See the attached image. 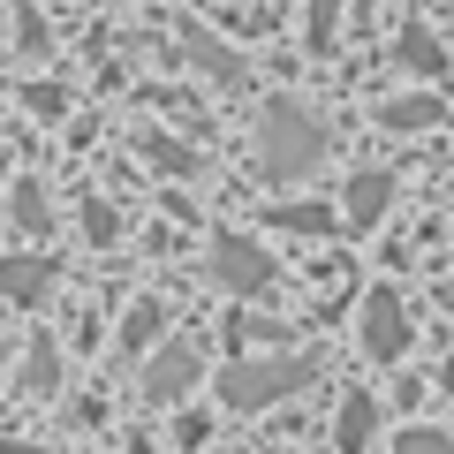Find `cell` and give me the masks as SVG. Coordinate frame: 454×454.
Returning <instances> with one entry per match:
<instances>
[{"label": "cell", "instance_id": "cell-19", "mask_svg": "<svg viewBox=\"0 0 454 454\" xmlns=\"http://www.w3.org/2000/svg\"><path fill=\"white\" fill-rule=\"evenodd\" d=\"M0 454H46V447H23V439H0Z\"/></svg>", "mask_w": 454, "mask_h": 454}, {"label": "cell", "instance_id": "cell-1", "mask_svg": "<svg viewBox=\"0 0 454 454\" xmlns=\"http://www.w3.org/2000/svg\"><path fill=\"white\" fill-rule=\"evenodd\" d=\"M318 160H325V121L303 106V98H273L265 121H258V167L273 182H303Z\"/></svg>", "mask_w": 454, "mask_h": 454}, {"label": "cell", "instance_id": "cell-4", "mask_svg": "<svg viewBox=\"0 0 454 454\" xmlns=\"http://www.w3.org/2000/svg\"><path fill=\"white\" fill-rule=\"evenodd\" d=\"M356 340H364V356H372V364H402V348H409V310H402V295H394V288H372V295H364Z\"/></svg>", "mask_w": 454, "mask_h": 454}, {"label": "cell", "instance_id": "cell-8", "mask_svg": "<svg viewBox=\"0 0 454 454\" xmlns=\"http://www.w3.org/2000/svg\"><path fill=\"white\" fill-rule=\"evenodd\" d=\"M379 439V402L372 394H348V402H340V454H364Z\"/></svg>", "mask_w": 454, "mask_h": 454}, {"label": "cell", "instance_id": "cell-18", "mask_svg": "<svg viewBox=\"0 0 454 454\" xmlns=\"http://www.w3.org/2000/svg\"><path fill=\"white\" fill-rule=\"evenodd\" d=\"M83 227H91V243H114V212H106V205L83 212Z\"/></svg>", "mask_w": 454, "mask_h": 454}, {"label": "cell", "instance_id": "cell-20", "mask_svg": "<svg viewBox=\"0 0 454 454\" xmlns=\"http://www.w3.org/2000/svg\"><path fill=\"white\" fill-rule=\"evenodd\" d=\"M129 454H152V447H145V439H129Z\"/></svg>", "mask_w": 454, "mask_h": 454}, {"label": "cell", "instance_id": "cell-10", "mask_svg": "<svg viewBox=\"0 0 454 454\" xmlns=\"http://www.w3.org/2000/svg\"><path fill=\"white\" fill-rule=\"evenodd\" d=\"M273 227H288V235H333L340 212H333V205H280Z\"/></svg>", "mask_w": 454, "mask_h": 454}, {"label": "cell", "instance_id": "cell-9", "mask_svg": "<svg viewBox=\"0 0 454 454\" xmlns=\"http://www.w3.org/2000/svg\"><path fill=\"white\" fill-rule=\"evenodd\" d=\"M160 333H167V310H160V303H137L129 318H121V348H129V356H145Z\"/></svg>", "mask_w": 454, "mask_h": 454}, {"label": "cell", "instance_id": "cell-13", "mask_svg": "<svg viewBox=\"0 0 454 454\" xmlns=\"http://www.w3.org/2000/svg\"><path fill=\"white\" fill-rule=\"evenodd\" d=\"M379 121H387V129H432L439 98H394V106H379Z\"/></svg>", "mask_w": 454, "mask_h": 454}, {"label": "cell", "instance_id": "cell-7", "mask_svg": "<svg viewBox=\"0 0 454 454\" xmlns=\"http://www.w3.org/2000/svg\"><path fill=\"white\" fill-rule=\"evenodd\" d=\"M0 295L16 310H38L53 295V258H0Z\"/></svg>", "mask_w": 454, "mask_h": 454}, {"label": "cell", "instance_id": "cell-21", "mask_svg": "<svg viewBox=\"0 0 454 454\" xmlns=\"http://www.w3.org/2000/svg\"><path fill=\"white\" fill-rule=\"evenodd\" d=\"M0 364H8V348H0Z\"/></svg>", "mask_w": 454, "mask_h": 454}, {"label": "cell", "instance_id": "cell-5", "mask_svg": "<svg viewBox=\"0 0 454 454\" xmlns=\"http://www.w3.org/2000/svg\"><path fill=\"white\" fill-rule=\"evenodd\" d=\"M197 379H205V356H197L190 340H160L152 364H145V402L152 409H175V402H190Z\"/></svg>", "mask_w": 454, "mask_h": 454}, {"label": "cell", "instance_id": "cell-11", "mask_svg": "<svg viewBox=\"0 0 454 454\" xmlns=\"http://www.w3.org/2000/svg\"><path fill=\"white\" fill-rule=\"evenodd\" d=\"M23 387L31 394H61V356H53V340H38L31 356H23Z\"/></svg>", "mask_w": 454, "mask_h": 454}, {"label": "cell", "instance_id": "cell-16", "mask_svg": "<svg viewBox=\"0 0 454 454\" xmlns=\"http://www.w3.org/2000/svg\"><path fill=\"white\" fill-rule=\"evenodd\" d=\"M333 16L340 0H310V46H333Z\"/></svg>", "mask_w": 454, "mask_h": 454}, {"label": "cell", "instance_id": "cell-3", "mask_svg": "<svg viewBox=\"0 0 454 454\" xmlns=\"http://www.w3.org/2000/svg\"><path fill=\"white\" fill-rule=\"evenodd\" d=\"M212 280H220L227 295H265L280 280V265H273V250L265 243H250V235H212Z\"/></svg>", "mask_w": 454, "mask_h": 454}, {"label": "cell", "instance_id": "cell-12", "mask_svg": "<svg viewBox=\"0 0 454 454\" xmlns=\"http://www.w3.org/2000/svg\"><path fill=\"white\" fill-rule=\"evenodd\" d=\"M402 68H409V76H439V68H447L439 38H424V31H402Z\"/></svg>", "mask_w": 454, "mask_h": 454}, {"label": "cell", "instance_id": "cell-14", "mask_svg": "<svg viewBox=\"0 0 454 454\" xmlns=\"http://www.w3.org/2000/svg\"><path fill=\"white\" fill-rule=\"evenodd\" d=\"M394 454H454V432H432V424H409L394 439Z\"/></svg>", "mask_w": 454, "mask_h": 454}, {"label": "cell", "instance_id": "cell-17", "mask_svg": "<svg viewBox=\"0 0 454 454\" xmlns=\"http://www.w3.org/2000/svg\"><path fill=\"white\" fill-rule=\"evenodd\" d=\"M145 152H152V160H160V167H167V175H190V167H197V160H190V152H182V145H167V137H152V145H145Z\"/></svg>", "mask_w": 454, "mask_h": 454}, {"label": "cell", "instance_id": "cell-2", "mask_svg": "<svg viewBox=\"0 0 454 454\" xmlns=\"http://www.w3.org/2000/svg\"><path fill=\"white\" fill-rule=\"evenodd\" d=\"M310 379H318V356H243V348H235V364L220 372V409L258 417V409H273V402H288V394H303Z\"/></svg>", "mask_w": 454, "mask_h": 454}, {"label": "cell", "instance_id": "cell-15", "mask_svg": "<svg viewBox=\"0 0 454 454\" xmlns=\"http://www.w3.org/2000/svg\"><path fill=\"white\" fill-rule=\"evenodd\" d=\"M16 227H31V235L46 227V197H38V182H23V190H16Z\"/></svg>", "mask_w": 454, "mask_h": 454}, {"label": "cell", "instance_id": "cell-6", "mask_svg": "<svg viewBox=\"0 0 454 454\" xmlns=\"http://www.w3.org/2000/svg\"><path fill=\"white\" fill-rule=\"evenodd\" d=\"M394 205V175H348V197H340V227H379Z\"/></svg>", "mask_w": 454, "mask_h": 454}]
</instances>
